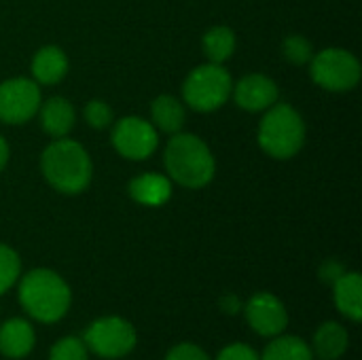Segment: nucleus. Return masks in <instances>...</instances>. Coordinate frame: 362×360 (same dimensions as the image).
Returning a JSON list of instances; mask_svg holds the SVG:
<instances>
[{"label":"nucleus","instance_id":"17","mask_svg":"<svg viewBox=\"0 0 362 360\" xmlns=\"http://www.w3.org/2000/svg\"><path fill=\"white\" fill-rule=\"evenodd\" d=\"M187 121L185 106L174 95H159L151 104V123L165 134H178Z\"/></svg>","mask_w":362,"mask_h":360},{"label":"nucleus","instance_id":"22","mask_svg":"<svg viewBox=\"0 0 362 360\" xmlns=\"http://www.w3.org/2000/svg\"><path fill=\"white\" fill-rule=\"evenodd\" d=\"M282 51H284V57L291 62V64H297V66H303L308 64L312 57H314V47L312 42L301 36V34H291L284 38L282 42Z\"/></svg>","mask_w":362,"mask_h":360},{"label":"nucleus","instance_id":"18","mask_svg":"<svg viewBox=\"0 0 362 360\" xmlns=\"http://www.w3.org/2000/svg\"><path fill=\"white\" fill-rule=\"evenodd\" d=\"M350 346L348 331L339 323H325L314 335V350L322 360H337Z\"/></svg>","mask_w":362,"mask_h":360},{"label":"nucleus","instance_id":"9","mask_svg":"<svg viewBox=\"0 0 362 360\" xmlns=\"http://www.w3.org/2000/svg\"><path fill=\"white\" fill-rule=\"evenodd\" d=\"M112 146L129 161H144L157 151L159 134L142 117H123L112 127Z\"/></svg>","mask_w":362,"mask_h":360},{"label":"nucleus","instance_id":"28","mask_svg":"<svg viewBox=\"0 0 362 360\" xmlns=\"http://www.w3.org/2000/svg\"><path fill=\"white\" fill-rule=\"evenodd\" d=\"M8 153H11V151H8V144H6V140L0 136V172H2L4 166L8 163Z\"/></svg>","mask_w":362,"mask_h":360},{"label":"nucleus","instance_id":"5","mask_svg":"<svg viewBox=\"0 0 362 360\" xmlns=\"http://www.w3.org/2000/svg\"><path fill=\"white\" fill-rule=\"evenodd\" d=\"M231 89L233 81L223 64L208 62L189 72L182 85V98L185 104H189L197 112H214L223 104H227Z\"/></svg>","mask_w":362,"mask_h":360},{"label":"nucleus","instance_id":"19","mask_svg":"<svg viewBox=\"0 0 362 360\" xmlns=\"http://www.w3.org/2000/svg\"><path fill=\"white\" fill-rule=\"evenodd\" d=\"M204 53L212 64H225L235 51V34L227 25H214L204 34Z\"/></svg>","mask_w":362,"mask_h":360},{"label":"nucleus","instance_id":"29","mask_svg":"<svg viewBox=\"0 0 362 360\" xmlns=\"http://www.w3.org/2000/svg\"><path fill=\"white\" fill-rule=\"evenodd\" d=\"M238 308H240L238 297H225V299H223V310H227L229 314H235V312H238Z\"/></svg>","mask_w":362,"mask_h":360},{"label":"nucleus","instance_id":"26","mask_svg":"<svg viewBox=\"0 0 362 360\" xmlns=\"http://www.w3.org/2000/svg\"><path fill=\"white\" fill-rule=\"evenodd\" d=\"M163 360H210L208 354L199 348V346H193V344H178L174 346L168 356Z\"/></svg>","mask_w":362,"mask_h":360},{"label":"nucleus","instance_id":"23","mask_svg":"<svg viewBox=\"0 0 362 360\" xmlns=\"http://www.w3.org/2000/svg\"><path fill=\"white\" fill-rule=\"evenodd\" d=\"M89 359V350L85 346L83 339L78 337H64L59 339L53 348L49 360H87Z\"/></svg>","mask_w":362,"mask_h":360},{"label":"nucleus","instance_id":"25","mask_svg":"<svg viewBox=\"0 0 362 360\" xmlns=\"http://www.w3.org/2000/svg\"><path fill=\"white\" fill-rule=\"evenodd\" d=\"M216 360H261V356L246 344H231L218 352Z\"/></svg>","mask_w":362,"mask_h":360},{"label":"nucleus","instance_id":"12","mask_svg":"<svg viewBox=\"0 0 362 360\" xmlns=\"http://www.w3.org/2000/svg\"><path fill=\"white\" fill-rule=\"evenodd\" d=\"M129 195L140 206L157 208L172 197V180L163 174L146 172L129 182Z\"/></svg>","mask_w":362,"mask_h":360},{"label":"nucleus","instance_id":"3","mask_svg":"<svg viewBox=\"0 0 362 360\" xmlns=\"http://www.w3.org/2000/svg\"><path fill=\"white\" fill-rule=\"evenodd\" d=\"M70 301L68 284L51 269H32L19 280V303L38 323L51 325L62 320Z\"/></svg>","mask_w":362,"mask_h":360},{"label":"nucleus","instance_id":"1","mask_svg":"<svg viewBox=\"0 0 362 360\" xmlns=\"http://www.w3.org/2000/svg\"><path fill=\"white\" fill-rule=\"evenodd\" d=\"M40 170L47 182L66 195L83 193L93 176V166L87 151L70 138H55L42 151Z\"/></svg>","mask_w":362,"mask_h":360},{"label":"nucleus","instance_id":"2","mask_svg":"<svg viewBox=\"0 0 362 360\" xmlns=\"http://www.w3.org/2000/svg\"><path fill=\"white\" fill-rule=\"evenodd\" d=\"M163 161L170 180L187 189H202L210 185L216 172L210 146L195 134H174L165 146Z\"/></svg>","mask_w":362,"mask_h":360},{"label":"nucleus","instance_id":"14","mask_svg":"<svg viewBox=\"0 0 362 360\" xmlns=\"http://www.w3.org/2000/svg\"><path fill=\"white\" fill-rule=\"evenodd\" d=\"M68 72V57L66 53L55 47H42L32 57V76L38 85H55Z\"/></svg>","mask_w":362,"mask_h":360},{"label":"nucleus","instance_id":"13","mask_svg":"<svg viewBox=\"0 0 362 360\" xmlns=\"http://www.w3.org/2000/svg\"><path fill=\"white\" fill-rule=\"evenodd\" d=\"M34 329L23 318H11L0 327V352L6 359H23L34 350Z\"/></svg>","mask_w":362,"mask_h":360},{"label":"nucleus","instance_id":"27","mask_svg":"<svg viewBox=\"0 0 362 360\" xmlns=\"http://www.w3.org/2000/svg\"><path fill=\"white\" fill-rule=\"evenodd\" d=\"M344 272H346V269L341 267V263H337V261H327V263L320 267V278H322V282L333 284Z\"/></svg>","mask_w":362,"mask_h":360},{"label":"nucleus","instance_id":"15","mask_svg":"<svg viewBox=\"0 0 362 360\" xmlns=\"http://www.w3.org/2000/svg\"><path fill=\"white\" fill-rule=\"evenodd\" d=\"M337 310L354 323L362 318V278L356 272H344L333 282Z\"/></svg>","mask_w":362,"mask_h":360},{"label":"nucleus","instance_id":"10","mask_svg":"<svg viewBox=\"0 0 362 360\" xmlns=\"http://www.w3.org/2000/svg\"><path fill=\"white\" fill-rule=\"evenodd\" d=\"M246 320L255 333L261 337H276L284 333L288 325V314L284 303L272 293H257L248 299L244 308Z\"/></svg>","mask_w":362,"mask_h":360},{"label":"nucleus","instance_id":"8","mask_svg":"<svg viewBox=\"0 0 362 360\" xmlns=\"http://www.w3.org/2000/svg\"><path fill=\"white\" fill-rule=\"evenodd\" d=\"M40 87L34 79H8L0 83V121L6 125L28 123L38 115Z\"/></svg>","mask_w":362,"mask_h":360},{"label":"nucleus","instance_id":"4","mask_svg":"<svg viewBox=\"0 0 362 360\" xmlns=\"http://www.w3.org/2000/svg\"><path fill=\"white\" fill-rule=\"evenodd\" d=\"M305 142V123L301 115L288 104H274L267 108L259 125V144L274 159L295 157Z\"/></svg>","mask_w":362,"mask_h":360},{"label":"nucleus","instance_id":"11","mask_svg":"<svg viewBox=\"0 0 362 360\" xmlns=\"http://www.w3.org/2000/svg\"><path fill=\"white\" fill-rule=\"evenodd\" d=\"M231 93L240 108L248 112H261L278 102L280 91L274 79L265 74H248L233 85Z\"/></svg>","mask_w":362,"mask_h":360},{"label":"nucleus","instance_id":"6","mask_svg":"<svg viewBox=\"0 0 362 360\" xmlns=\"http://www.w3.org/2000/svg\"><path fill=\"white\" fill-rule=\"evenodd\" d=\"M312 62V79L318 87L327 89V91H350L358 85L362 74L361 62L354 53L339 49V47H331L325 49L320 53H314Z\"/></svg>","mask_w":362,"mask_h":360},{"label":"nucleus","instance_id":"16","mask_svg":"<svg viewBox=\"0 0 362 360\" xmlns=\"http://www.w3.org/2000/svg\"><path fill=\"white\" fill-rule=\"evenodd\" d=\"M40 125L51 138H66L74 127V106L66 98H51L40 108Z\"/></svg>","mask_w":362,"mask_h":360},{"label":"nucleus","instance_id":"21","mask_svg":"<svg viewBox=\"0 0 362 360\" xmlns=\"http://www.w3.org/2000/svg\"><path fill=\"white\" fill-rule=\"evenodd\" d=\"M21 274V261L13 248L6 244H0V295H4Z\"/></svg>","mask_w":362,"mask_h":360},{"label":"nucleus","instance_id":"24","mask_svg":"<svg viewBox=\"0 0 362 360\" xmlns=\"http://www.w3.org/2000/svg\"><path fill=\"white\" fill-rule=\"evenodd\" d=\"M85 121L89 123V127L93 129H104L108 125H112V108L102 102V100H89L85 104Z\"/></svg>","mask_w":362,"mask_h":360},{"label":"nucleus","instance_id":"7","mask_svg":"<svg viewBox=\"0 0 362 360\" xmlns=\"http://www.w3.org/2000/svg\"><path fill=\"white\" fill-rule=\"evenodd\" d=\"M83 342L87 350L102 359H121L136 348V331L119 316H104L91 323Z\"/></svg>","mask_w":362,"mask_h":360},{"label":"nucleus","instance_id":"20","mask_svg":"<svg viewBox=\"0 0 362 360\" xmlns=\"http://www.w3.org/2000/svg\"><path fill=\"white\" fill-rule=\"evenodd\" d=\"M261 360H314L312 348L293 335H276V339L263 350Z\"/></svg>","mask_w":362,"mask_h":360}]
</instances>
